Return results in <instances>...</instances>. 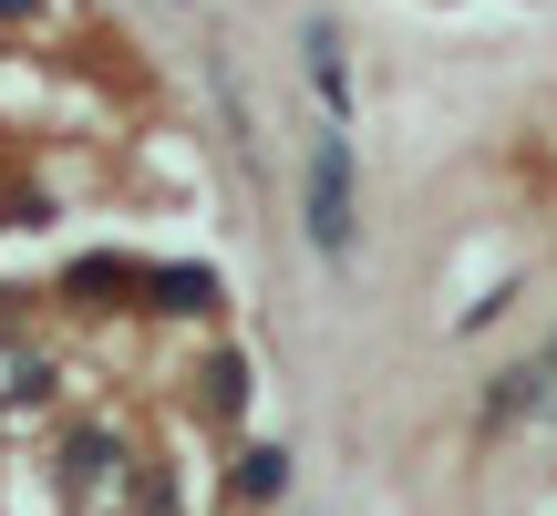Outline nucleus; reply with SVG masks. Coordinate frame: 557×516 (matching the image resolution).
Listing matches in <instances>:
<instances>
[{"label": "nucleus", "instance_id": "1", "mask_svg": "<svg viewBox=\"0 0 557 516\" xmlns=\"http://www.w3.org/2000/svg\"><path fill=\"white\" fill-rule=\"evenodd\" d=\"M310 248L331 258V269L351 258V135H341V124L310 145Z\"/></svg>", "mask_w": 557, "mask_h": 516}, {"label": "nucleus", "instance_id": "2", "mask_svg": "<svg viewBox=\"0 0 557 516\" xmlns=\"http://www.w3.org/2000/svg\"><path fill=\"white\" fill-rule=\"evenodd\" d=\"M145 279H156V258L94 248V258H73V269H62V299H73V310H135V299H145Z\"/></svg>", "mask_w": 557, "mask_h": 516}, {"label": "nucleus", "instance_id": "3", "mask_svg": "<svg viewBox=\"0 0 557 516\" xmlns=\"http://www.w3.org/2000/svg\"><path fill=\"white\" fill-rule=\"evenodd\" d=\"M547 403H557V341H547L537 361H506V372H496V393L475 403V423H485V434H506V423L547 414Z\"/></svg>", "mask_w": 557, "mask_h": 516}, {"label": "nucleus", "instance_id": "4", "mask_svg": "<svg viewBox=\"0 0 557 516\" xmlns=\"http://www.w3.org/2000/svg\"><path fill=\"white\" fill-rule=\"evenodd\" d=\"M103 476H124V444L103 434V423H83V434L62 444V496H73V506H94V496H103Z\"/></svg>", "mask_w": 557, "mask_h": 516}, {"label": "nucleus", "instance_id": "5", "mask_svg": "<svg viewBox=\"0 0 557 516\" xmlns=\"http://www.w3.org/2000/svg\"><path fill=\"white\" fill-rule=\"evenodd\" d=\"M145 310H165V320H207V310H218V269H156V279H145Z\"/></svg>", "mask_w": 557, "mask_h": 516}, {"label": "nucleus", "instance_id": "6", "mask_svg": "<svg viewBox=\"0 0 557 516\" xmlns=\"http://www.w3.org/2000/svg\"><path fill=\"white\" fill-rule=\"evenodd\" d=\"M227 496H238V506H278V496H289V444H238Z\"/></svg>", "mask_w": 557, "mask_h": 516}, {"label": "nucleus", "instance_id": "7", "mask_svg": "<svg viewBox=\"0 0 557 516\" xmlns=\"http://www.w3.org/2000/svg\"><path fill=\"white\" fill-rule=\"evenodd\" d=\"M238 414H248V361L207 352V423H238Z\"/></svg>", "mask_w": 557, "mask_h": 516}, {"label": "nucleus", "instance_id": "8", "mask_svg": "<svg viewBox=\"0 0 557 516\" xmlns=\"http://www.w3.org/2000/svg\"><path fill=\"white\" fill-rule=\"evenodd\" d=\"M310 83H320V103H351V83H341V41H331V21H310Z\"/></svg>", "mask_w": 557, "mask_h": 516}, {"label": "nucleus", "instance_id": "9", "mask_svg": "<svg viewBox=\"0 0 557 516\" xmlns=\"http://www.w3.org/2000/svg\"><path fill=\"white\" fill-rule=\"evenodd\" d=\"M124 516H176V486H165L156 465H145V476H135V506H124Z\"/></svg>", "mask_w": 557, "mask_h": 516}, {"label": "nucleus", "instance_id": "10", "mask_svg": "<svg viewBox=\"0 0 557 516\" xmlns=\"http://www.w3.org/2000/svg\"><path fill=\"white\" fill-rule=\"evenodd\" d=\"M32 11H41V0H0V21H32Z\"/></svg>", "mask_w": 557, "mask_h": 516}]
</instances>
